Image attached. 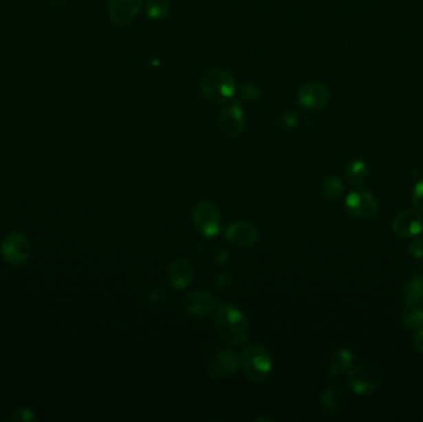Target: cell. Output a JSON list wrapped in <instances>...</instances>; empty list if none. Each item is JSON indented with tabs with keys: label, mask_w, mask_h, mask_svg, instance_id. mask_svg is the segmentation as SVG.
Wrapping results in <instances>:
<instances>
[{
	"label": "cell",
	"mask_w": 423,
	"mask_h": 422,
	"mask_svg": "<svg viewBox=\"0 0 423 422\" xmlns=\"http://www.w3.org/2000/svg\"><path fill=\"white\" fill-rule=\"evenodd\" d=\"M368 174L369 170L367 164L362 160H359V159L350 162L345 168L347 180L358 187H362L365 184Z\"/></svg>",
	"instance_id": "19"
},
{
	"label": "cell",
	"mask_w": 423,
	"mask_h": 422,
	"mask_svg": "<svg viewBox=\"0 0 423 422\" xmlns=\"http://www.w3.org/2000/svg\"><path fill=\"white\" fill-rule=\"evenodd\" d=\"M345 208L351 217L367 221L378 214L380 205L374 193L359 187L347 196Z\"/></svg>",
	"instance_id": "6"
},
{
	"label": "cell",
	"mask_w": 423,
	"mask_h": 422,
	"mask_svg": "<svg viewBox=\"0 0 423 422\" xmlns=\"http://www.w3.org/2000/svg\"><path fill=\"white\" fill-rule=\"evenodd\" d=\"M382 378L384 375L379 366L362 363L350 369L347 375V381L354 394L364 397L378 390L382 383Z\"/></svg>",
	"instance_id": "4"
},
{
	"label": "cell",
	"mask_w": 423,
	"mask_h": 422,
	"mask_svg": "<svg viewBox=\"0 0 423 422\" xmlns=\"http://www.w3.org/2000/svg\"><path fill=\"white\" fill-rule=\"evenodd\" d=\"M344 403H345L344 391L338 386H329L321 394L319 405L325 414H338L343 409Z\"/></svg>",
	"instance_id": "17"
},
{
	"label": "cell",
	"mask_w": 423,
	"mask_h": 422,
	"mask_svg": "<svg viewBox=\"0 0 423 422\" xmlns=\"http://www.w3.org/2000/svg\"><path fill=\"white\" fill-rule=\"evenodd\" d=\"M260 96H261L260 89L250 83L244 85L240 91V97L246 102H257L260 98Z\"/></svg>",
	"instance_id": "25"
},
{
	"label": "cell",
	"mask_w": 423,
	"mask_h": 422,
	"mask_svg": "<svg viewBox=\"0 0 423 422\" xmlns=\"http://www.w3.org/2000/svg\"><path fill=\"white\" fill-rule=\"evenodd\" d=\"M0 253L8 264L23 265L30 258V241L20 232H10L1 239Z\"/></svg>",
	"instance_id": "7"
},
{
	"label": "cell",
	"mask_w": 423,
	"mask_h": 422,
	"mask_svg": "<svg viewBox=\"0 0 423 422\" xmlns=\"http://www.w3.org/2000/svg\"><path fill=\"white\" fill-rule=\"evenodd\" d=\"M166 298L165 290H155V291L150 293V302L153 304H160V302H164Z\"/></svg>",
	"instance_id": "29"
},
{
	"label": "cell",
	"mask_w": 423,
	"mask_h": 422,
	"mask_svg": "<svg viewBox=\"0 0 423 422\" xmlns=\"http://www.w3.org/2000/svg\"><path fill=\"white\" fill-rule=\"evenodd\" d=\"M402 324L412 332L423 329V309L420 306H410L402 315Z\"/></svg>",
	"instance_id": "20"
},
{
	"label": "cell",
	"mask_w": 423,
	"mask_h": 422,
	"mask_svg": "<svg viewBox=\"0 0 423 422\" xmlns=\"http://www.w3.org/2000/svg\"><path fill=\"white\" fill-rule=\"evenodd\" d=\"M413 346L416 348V351L423 354V329L416 332V335L413 337Z\"/></svg>",
	"instance_id": "30"
},
{
	"label": "cell",
	"mask_w": 423,
	"mask_h": 422,
	"mask_svg": "<svg viewBox=\"0 0 423 422\" xmlns=\"http://www.w3.org/2000/svg\"><path fill=\"white\" fill-rule=\"evenodd\" d=\"M193 265L187 258L180 256L172 261L167 270V280L176 290H184L193 280Z\"/></svg>",
	"instance_id": "15"
},
{
	"label": "cell",
	"mask_w": 423,
	"mask_h": 422,
	"mask_svg": "<svg viewBox=\"0 0 423 422\" xmlns=\"http://www.w3.org/2000/svg\"><path fill=\"white\" fill-rule=\"evenodd\" d=\"M240 366H241L240 355L229 349H221L212 355L207 366V370L210 378L224 379L233 375L234 373L239 369Z\"/></svg>",
	"instance_id": "9"
},
{
	"label": "cell",
	"mask_w": 423,
	"mask_h": 422,
	"mask_svg": "<svg viewBox=\"0 0 423 422\" xmlns=\"http://www.w3.org/2000/svg\"><path fill=\"white\" fill-rule=\"evenodd\" d=\"M201 89L209 102L224 104L232 100L235 94V82L232 75L224 69H208L203 74Z\"/></svg>",
	"instance_id": "2"
},
{
	"label": "cell",
	"mask_w": 423,
	"mask_h": 422,
	"mask_svg": "<svg viewBox=\"0 0 423 422\" xmlns=\"http://www.w3.org/2000/svg\"><path fill=\"white\" fill-rule=\"evenodd\" d=\"M192 222L201 234L213 238L221 230V212L213 202L203 199L197 202L192 210Z\"/></svg>",
	"instance_id": "5"
},
{
	"label": "cell",
	"mask_w": 423,
	"mask_h": 422,
	"mask_svg": "<svg viewBox=\"0 0 423 422\" xmlns=\"http://www.w3.org/2000/svg\"><path fill=\"white\" fill-rule=\"evenodd\" d=\"M215 329L223 341L232 346L246 344L250 335V324L243 311L233 304H223L215 313Z\"/></svg>",
	"instance_id": "1"
},
{
	"label": "cell",
	"mask_w": 423,
	"mask_h": 422,
	"mask_svg": "<svg viewBox=\"0 0 423 422\" xmlns=\"http://www.w3.org/2000/svg\"><path fill=\"white\" fill-rule=\"evenodd\" d=\"M299 104L308 111H321L331 100L327 86L321 82H310L303 85L297 94Z\"/></svg>",
	"instance_id": "10"
},
{
	"label": "cell",
	"mask_w": 423,
	"mask_h": 422,
	"mask_svg": "<svg viewBox=\"0 0 423 422\" xmlns=\"http://www.w3.org/2000/svg\"><path fill=\"white\" fill-rule=\"evenodd\" d=\"M181 304L188 315L206 317L217 310L218 300L212 292L196 290L186 293L181 300Z\"/></svg>",
	"instance_id": "8"
},
{
	"label": "cell",
	"mask_w": 423,
	"mask_h": 422,
	"mask_svg": "<svg viewBox=\"0 0 423 422\" xmlns=\"http://www.w3.org/2000/svg\"><path fill=\"white\" fill-rule=\"evenodd\" d=\"M409 254L415 259L423 258V238H416L409 244Z\"/></svg>",
	"instance_id": "27"
},
{
	"label": "cell",
	"mask_w": 423,
	"mask_h": 422,
	"mask_svg": "<svg viewBox=\"0 0 423 422\" xmlns=\"http://www.w3.org/2000/svg\"><path fill=\"white\" fill-rule=\"evenodd\" d=\"M393 230L400 238H413L423 230V217L417 211H402L393 219Z\"/></svg>",
	"instance_id": "14"
},
{
	"label": "cell",
	"mask_w": 423,
	"mask_h": 422,
	"mask_svg": "<svg viewBox=\"0 0 423 422\" xmlns=\"http://www.w3.org/2000/svg\"><path fill=\"white\" fill-rule=\"evenodd\" d=\"M241 366L248 378L255 383H264L272 372V357L270 351L261 343H252L240 355Z\"/></svg>",
	"instance_id": "3"
},
{
	"label": "cell",
	"mask_w": 423,
	"mask_h": 422,
	"mask_svg": "<svg viewBox=\"0 0 423 422\" xmlns=\"http://www.w3.org/2000/svg\"><path fill=\"white\" fill-rule=\"evenodd\" d=\"M412 203L416 211L423 214V179L417 181L412 188Z\"/></svg>",
	"instance_id": "24"
},
{
	"label": "cell",
	"mask_w": 423,
	"mask_h": 422,
	"mask_svg": "<svg viewBox=\"0 0 423 422\" xmlns=\"http://www.w3.org/2000/svg\"><path fill=\"white\" fill-rule=\"evenodd\" d=\"M344 187L342 181L334 177V176H328L321 184V193L323 195V197L331 201H336L339 199L343 193Z\"/></svg>",
	"instance_id": "21"
},
{
	"label": "cell",
	"mask_w": 423,
	"mask_h": 422,
	"mask_svg": "<svg viewBox=\"0 0 423 422\" xmlns=\"http://www.w3.org/2000/svg\"><path fill=\"white\" fill-rule=\"evenodd\" d=\"M226 239L229 244L239 248L250 247L258 242L259 230L254 224L246 221H238L228 225Z\"/></svg>",
	"instance_id": "12"
},
{
	"label": "cell",
	"mask_w": 423,
	"mask_h": 422,
	"mask_svg": "<svg viewBox=\"0 0 423 422\" xmlns=\"http://www.w3.org/2000/svg\"><path fill=\"white\" fill-rule=\"evenodd\" d=\"M299 123L297 114L294 112H283L279 117V124L283 129H294V126Z\"/></svg>",
	"instance_id": "26"
},
{
	"label": "cell",
	"mask_w": 423,
	"mask_h": 422,
	"mask_svg": "<svg viewBox=\"0 0 423 422\" xmlns=\"http://www.w3.org/2000/svg\"><path fill=\"white\" fill-rule=\"evenodd\" d=\"M354 360V354L348 348H338L329 355L327 364V374L329 378H336L339 374L349 369Z\"/></svg>",
	"instance_id": "16"
},
{
	"label": "cell",
	"mask_w": 423,
	"mask_h": 422,
	"mask_svg": "<svg viewBox=\"0 0 423 422\" xmlns=\"http://www.w3.org/2000/svg\"><path fill=\"white\" fill-rule=\"evenodd\" d=\"M147 18L153 21L166 19L170 13V5L166 0H149L145 7Z\"/></svg>",
	"instance_id": "22"
},
{
	"label": "cell",
	"mask_w": 423,
	"mask_h": 422,
	"mask_svg": "<svg viewBox=\"0 0 423 422\" xmlns=\"http://www.w3.org/2000/svg\"><path fill=\"white\" fill-rule=\"evenodd\" d=\"M10 420L15 422H35L37 417L35 412L29 408H19L12 412Z\"/></svg>",
	"instance_id": "23"
},
{
	"label": "cell",
	"mask_w": 423,
	"mask_h": 422,
	"mask_svg": "<svg viewBox=\"0 0 423 422\" xmlns=\"http://www.w3.org/2000/svg\"><path fill=\"white\" fill-rule=\"evenodd\" d=\"M218 126L228 137H238L246 129V114L238 103L226 107L218 118Z\"/></svg>",
	"instance_id": "11"
},
{
	"label": "cell",
	"mask_w": 423,
	"mask_h": 422,
	"mask_svg": "<svg viewBox=\"0 0 423 422\" xmlns=\"http://www.w3.org/2000/svg\"><path fill=\"white\" fill-rule=\"evenodd\" d=\"M142 0H108V13L117 26L131 24L140 10Z\"/></svg>",
	"instance_id": "13"
},
{
	"label": "cell",
	"mask_w": 423,
	"mask_h": 422,
	"mask_svg": "<svg viewBox=\"0 0 423 422\" xmlns=\"http://www.w3.org/2000/svg\"><path fill=\"white\" fill-rule=\"evenodd\" d=\"M232 281V276L229 273L218 274L215 278V285L217 289H224L226 286L229 285Z\"/></svg>",
	"instance_id": "28"
},
{
	"label": "cell",
	"mask_w": 423,
	"mask_h": 422,
	"mask_svg": "<svg viewBox=\"0 0 423 422\" xmlns=\"http://www.w3.org/2000/svg\"><path fill=\"white\" fill-rule=\"evenodd\" d=\"M404 301L407 307L420 306L423 302V279L412 276L407 280L404 289Z\"/></svg>",
	"instance_id": "18"
}]
</instances>
